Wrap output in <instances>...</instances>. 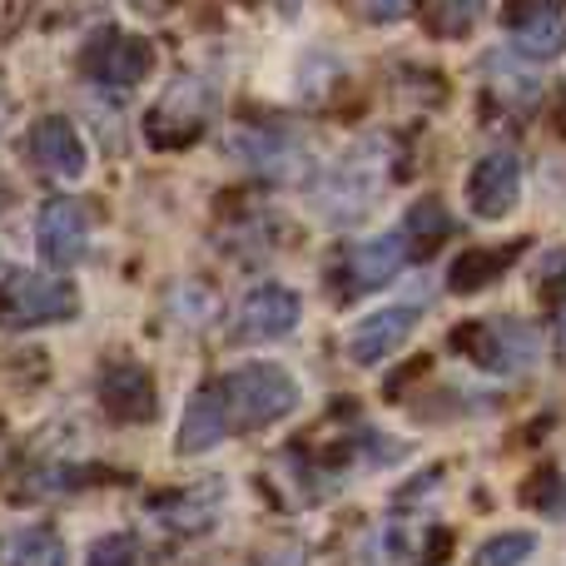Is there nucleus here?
Here are the masks:
<instances>
[{"instance_id": "1", "label": "nucleus", "mask_w": 566, "mask_h": 566, "mask_svg": "<svg viewBox=\"0 0 566 566\" xmlns=\"http://www.w3.org/2000/svg\"><path fill=\"white\" fill-rule=\"evenodd\" d=\"M392 185V145L388 139H363L333 165V175L313 189V205L328 224H358L373 205L382 199V189Z\"/></svg>"}, {"instance_id": "2", "label": "nucleus", "mask_w": 566, "mask_h": 566, "mask_svg": "<svg viewBox=\"0 0 566 566\" xmlns=\"http://www.w3.org/2000/svg\"><path fill=\"white\" fill-rule=\"evenodd\" d=\"M224 408H229V428L234 432H254L269 428V422L289 418L298 408V382L279 368V363H249V368H234L224 382Z\"/></svg>"}, {"instance_id": "3", "label": "nucleus", "mask_w": 566, "mask_h": 566, "mask_svg": "<svg viewBox=\"0 0 566 566\" xmlns=\"http://www.w3.org/2000/svg\"><path fill=\"white\" fill-rule=\"evenodd\" d=\"M214 119V85L199 75H179L165 95L149 105L145 115V139L155 149H179V145H195L199 135L209 129Z\"/></svg>"}, {"instance_id": "4", "label": "nucleus", "mask_w": 566, "mask_h": 566, "mask_svg": "<svg viewBox=\"0 0 566 566\" xmlns=\"http://www.w3.org/2000/svg\"><path fill=\"white\" fill-rule=\"evenodd\" d=\"M80 308L75 283L50 279V274H10L0 283V323L6 328H40V323H60Z\"/></svg>"}, {"instance_id": "5", "label": "nucleus", "mask_w": 566, "mask_h": 566, "mask_svg": "<svg viewBox=\"0 0 566 566\" xmlns=\"http://www.w3.org/2000/svg\"><path fill=\"white\" fill-rule=\"evenodd\" d=\"M402 264H408V239H402V229H398V234H378V239H363V244H353L348 254L338 259V269H333L338 303L343 298H363V293L392 283V279L402 274Z\"/></svg>"}, {"instance_id": "6", "label": "nucleus", "mask_w": 566, "mask_h": 566, "mask_svg": "<svg viewBox=\"0 0 566 566\" xmlns=\"http://www.w3.org/2000/svg\"><path fill=\"white\" fill-rule=\"evenodd\" d=\"M90 224H95V219H90V205H80V199H50L35 219L40 259H45L50 269L80 264L90 249Z\"/></svg>"}, {"instance_id": "7", "label": "nucleus", "mask_w": 566, "mask_h": 566, "mask_svg": "<svg viewBox=\"0 0 566 566\" xmlns=\"http://www.w3.org/2000/svg\"><path fill=\"white\" fill-rule=\"evenodd\" d=\"M298 293L283 289V283H259L244 303H239V318H234V338L239 343H269L283 338V333L298 328Z\"/></svg>"}, {"instance_id": "8", "label": "nucleus", "mask_w": 566, "mask_h": 566, "mask_svg": "<svg viewBox=\"0 0 566 566\" xmlns=\"http://www.w3.org/2000/svg\"><path fill=\"white\" fill-rule=\"evenodd\" d=\"M30 165L50 179H80L85 175V139L65 115H40L30 125Z\"/></svg>"}, {"instance_id": "9", "label": "nucleus", "mask_w": 566, "mask_h": 566, "mask_svg": "<svg viewBox=\"0 0 566 566\" xmlns=\"http://www.w3.org/2000/svg\"><path fill=\"white\" fill-rule=\"evenodd\" d=\"M517 195H522L517 155H507V149H492V155H482L478 169H472V179H468L472 214H478V219H502V214H512Z\"/></svg>"}, {"instance_id": "10", "label": "nucleus", "mask_w": 566, "mask_h": 566, "mask_svg": "<svg viewBox=\"0 0 566 566\" xmlns=\"http://www.w3.org/2000/svg\"><path fill=\"white\" fill-rule=\"evenodd\" d=\"M412 328H418V308H378V313H368L363 323H353L348 328V358L363 363V368H378L382 358H392V353L412 338Z\"/></svg>"}, {"instance_id": "11", "label": "nucleus", "mask_w": 566, "mask_h": 566, "mask_svg": "<svg viewBox=\"0 0 566 566\" xmlns=\"http://www.w3.org/2000/svg\"><path fill=\"white\" fill-rule=\"evenodd\" d=\"M229 145H234V155L264 179H293V175H303V165H308V159H303V145L293 135H283V129H244L239 125Z\"/></svg>"}, {"instance_id": "12", "label": "nucleus", "mask_w": 566, "mask_h": 566, "mask_svg": "<svg viewBox=\"0 0 566 566\" xmlns=\"http://www.w3.org/2000/svg\"><path fill=\"white\" fill-rule=\"evenodd\" d=\"M229 432H234V428H229L224 392H219V382H209V388H199L195 398L185 402V418H179V432H175V452L195 458V452L219 448Z\"/></svg>"}, {"instance_id": "13", "label": "nucleus", "mask_w": 566, "mask_h": 566, "mask_svg": "<svg viewBox=\"0 0 566 566\" xmlns=\"http://www.w3.org/2000/svg\"><path fill=\"white\" fill-rule=\"evenodd\" d=\"M99 408L119 422H149L159 408L149 373L135 368V363H115V368L99 378Z\"/></svg>"}, {"instance_id": "14", "label": "nucleus", "mask_w": 566, "mask_h": 566, "mask_svg": "<svg viewBox=\"0 0 566 566\" xmlns=\"http://www.w3.org/2000/svg\"><path fill=\"white\" fill-rule=\"evenodd\" d=\"M219 507H224V482H195V488H185V492L159 497L155 502V517L165 522L169 532L189 537V532H205L209 522L219 517Z\"/></svg>"}, {"instance_id": "15", "label": "nucleus", "mask_w": 566, "mask_h": 566, "mask_svg": "<svg viewBox=\"0 0 566 566\" xmlns=\"http://www.w3.org/2000/svg\"><path fill=\"white\" fill-rule=\"evenodd\" d=\"M149 65H155V45L139 35H119V30H105V40L95 45V60H90V70L105 85H135V80L149 75Z\"/></svg>"}, {"instance_id": "16", "label": "nucleus", "mask_w": 566, "mask_h": 566, "mask_svg": "<svg viewBox=\"0 0 566 566\" xmlns=\"http://www.w3.org/2000/svg\"><path fill=\"white\" fill-rule=\"evenodd\" d=\"M512 40H517V50L522 55H532V60L562 55L566 50V10L547 6V10H537V15L517 20V25H512Z\"/></svg>"}, {"instance_id": "17", "label": "nucleus", "mask_w": 566, "mask_h": 566, "mask_svg": "<svg viewBox=\"0 0 566 566\" xmlns=\"http://www.w3.org/2000/svg\"><path fill=\"white\" fill-rule=\"evenodd\" d=\"M452 234V219H448V205L442 199H418V205L408 209V224H402V239H408V254L418 249V254H432V249L442 244V239Z\"/></svg>"}, {"instance_id": "18", "label": "nucleus", "mask_w": 566, "mask_h": 566, "mask_svg": "<svg viewBox=\"0 0 566 566\" xmlns=\"http://www.w3.org/2000/svg\"><path fill=\"white\" fill-rule=\"evenodd\" d=\"M10 566H70L65 542H60L50 527H30L10 542Z\"/></svg>"}, {"instance_id": "19", "label": "nucleus", "mask_w": 566, "mask_h": 566, "mask_svg": "<svg viewBox=\"0 0 566 566\" xmlns=\"http://www.w3.org/2000/svg\"><path fill=\"white\" fill-rule=\"evenodd\" d=\"M532 552H537L532 532H502V537H488L472 552V566H522Z\"/></svg>"}, {"instance_id": "20", "label": "nucleus", "mask_w": 566, "mask_h": 566, "mask_svg": "<svg viewBox=\"0 0 566 566\" xmlns=\"http://www.w3.org/2000/svg\"><path fill=\"white\" fill-rule=\"evenodd\" d=\"M482 10H488V0H432V30L442 40H458L478 25Z\"/></svg>"}, {"instance_id": "21", "label": "nucleus", "mask_w": 566, "mask_h": 566, "mask_svg": "<svg viewBox=\"0 0 566 566\" xmlns=\"http://www.w3.org/2000/svg\"><path fill=\"white\" fill-rule=\"evenodd\" d=\"M502 269H507L502 254H468L458 269H452V289L468 293V289H478V283H488L492 274H502Z\"/></svg>"}, {"instance_id": "22", "label": "nucleus", "mask_w": 566, "mask_h": 566, "mask_svg": "<svg viewBox=\"0 0 566 566\" xmlns=\"http://www.w3.org/2000/svg\"><path fill=\"white\" fill-rule=\"evenodd\" d=\"M90 566H139L135 537H125V532H115V537H99L95 547H90Z\"/></svg>"}, {"instance_id": "23", "label": "nucleus", "mask_w": 566, "mask_h": 566, "mask_svg": "<svg viewBox=\"0 0 566 566\" xmlns=\"http://www.w3.org/2000/svg\"><path fill=\"white\" fill-rule=\"evenodd\" d=\"M492 65H488V75H492V85L502 90V95H522V105H532V99H537V75H517V70H507V65H497L502 55H488Z\"/></svg>"}, {"instance_id": "24", "label": "nucleus", "mask_w": 566, "mask_h": 566, "mask_svg": "<svg viewBox=\"0 0 566 566\" xmlns=\"http://www.w3.org/2000/svg\"><path fill=\"white\" fill-rule=\"evenodd\" d=\"M418 10V0H363V15L373 25H392V20H408Z\"/></svg>"}, {"instance_id": "25", "label": "nucleus", "mask_w": 566, "mask_h": 566, "mask_svg": "<svg viewBox=\"0 0 566 566\" xmlns=\"http://www.w3.org/2000/svg\"><path fill=\"white\" fill-rule=\"evenodd\" d=\"M547 6H557V0H507V25H517V20L537 15V10H547Z\"/></svg>"}, {"instance_id": "26", "label": "nucleus", "mask_w": 566, "mask_h": 566, "mask_svg": "<svg viewBox=\"0 0 566 566\" xmlns=\"http://www.w3.org/2000/svg\"><path fill=\"white\" fill-rule=\"evenodd\" d=\"M259 566H303V552L298 547H283V552H274V557H264Z\"/></svg>"}, {"instance_id": "27", "label": "nucleus", "mask_w": 566, "mask_h": 566, "mask_svg": "<svg viewBox=\"0 0 566 566\" xmlns=\"http://www.w3.org/2000/svg\"><path fill=\"white\" fill-rule=\"evenodd\" d=\"M557 343H562V348H566V303H562V308H557Z\"/></svg>"}, {"instance_id": "28", "label": "nucleus", "mask_w": 566, "mask_h": 566, "mask_svg": "<svg viewBox=\"0 0 566 566\" xmlns=\"http://www.w3.org/2000/svg\"><path fill=\"white\" fill-rule=\"evenodd\" d=\"M6 462H10V438L0 432V472H6Z\"/></svg>"}, {"instance_id": "29", "label": "nucleus", "mask_w": 566, "mask_h": 566, "mask_svg": "<svg viewBox=\"0 0 566 566\" xmlns=\"http://www.w3.org/2000/svg\"><path fill=\"white\" fill-rule=\"evenodd\" d=\"M10 205V185H6V175H0V209Z\"/></svg>"}, {"instance_id": "30", "label": "nucleus", "mask_w": 566, "mask_h": 566, "mask_svg": "<svg viewBox=\"0 0 566 566\" xmlns=\"http://www.w3.org/2000/svg\"><path fill=\"white\" fill-rule=\"evenodd\" d=\"M6 115H10V99H6V90H0V125H6Z\"/></svg>"}, {"instance_id": "31", "label": "nucleus", "mask_w": 566, "mask_h": 566, "mask_svg": "<svg viewBox=\"0 0 566 566\" xmlns=\"http://www.w3.org/2000/svg\"><path fill=\"white\" fill-rule=\"evenodd\" d=\"M135 6H139V10H159V6H165V0H135Z\"/></svg>"}]
</instances>
